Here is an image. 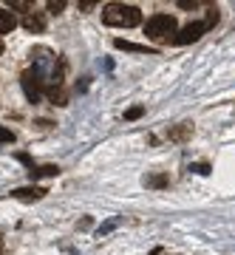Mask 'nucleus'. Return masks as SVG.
I'll use <instances>...</instances> for the list:
<instances>
[{
	"mask_svg": "<svg viewBox=\"0 0 235 255\" xmlns=\"http://www.w3.org/2000/svg\"><path fill=\"white\" fill-rule=\"evenodd\" d=\"M11 9H17V11H31V3H26V0H11Z\"/></svg>",
	"mask_w": 235,
	"mask_h": 255,
	"instance_id": "4468645a",
	"label": "nucleus"
},
{
	"mask_svg": "<svg viewBox=\"0 0 235 255\" xmlns=\"http://www.w3.org/2000/svg\"><path fill=\"white\" fill-rule=\"evenodd\" d=\"M187 133H190V125H181L179 130H173L170 136H173V139H184V136H187Z\"/></svg>",
	"mask_w": 235,
	"mask_h": 255,
	"instance_id": "2eb2a0df",
	"label": "nucleus"
},
{
	"mask_svg": "<svg viewBox=\"0 0 235 255\" xmlns=\"http://www.w3.org/2000/svg\"><path fill=\"white\" fill-rule=\"evenodd\" d=\"M193 170H196V173H201V176H207V173H210V167H207V164H196Z\"/></svg>",
	"mask_w": 235,
	"mask_h": 255,
	"instance_id": "dca6fc26",
	"label": "nucleus"
},
{
	"mask_svg": "<svg viewBox=\"0 0 235 255\" xmlns=\"http://www.w3.org/2000/svg\"><path fill=\"white\" fill-rule=\"evenodd\" d=\"M45 9L51 11V14H60V11L65 9V0H48V6Z\"/></svg>",
	"mask_w": 235,
	"mask_h": 255,
	"instance_id": "f8f14e48",
	"label": "nucleus"
},
{
	"mask_svg": "<svg viewBox=\"0 0 235 255\" xmlns=\"http://www.w3.org/2000/svg\"><path fill=\"white\" fill-rule=\"evenodd\" d=\"M23 28L31 31V34H40V31L45 28V17L40 14V11H28L26 17H23Z\"/></svg>",
	"mask_w": 235,
	"mask_h": 255,
	"instance_id": "423d86ee",
	"label": "nucleus"
},
{
	"mask_svg": "<svg viewBox=\"0 0 235 255\" xmlns=\"http://www.w3.org/2000/svg\"><path fill=\"white\" fill-rule=\"evenodd\" d=\"M145 184H147V187H164V184H167V176H164V173L147 176V179H145Z\"/></svg>",
	"mask_w": 235,
	"mask_h": 255,
	"instance_id": "9d476101",
	"label": "nucleus"
},
{
	"mask_svg": "<svg viewBox=\"0 0 235 255\" xmlns=\"http://www.w3.org/2000/svg\"><path fill=\"white\" fill-rule=\"evenodd\" d=\"M14 26H17V17L9 9H0V34H9Z\"/></svg>",
	"mask_w": 235,
	"mask_h": 255,
	"instance_id": "1a4fd4ad",
	"label": "nucleus"
},
{
	"mask_svg": "<svg viewBox=\"0 0 235 255\" xmlns=\"http://www.w3.org/2000/svg\"><path fill=\"white\" fill-rule=\"evenodd\" d=\"M142 114H145V105H133V108L125 111V122H133V119H139Z\"/></svg>",
	"mask_w": 235,
	"mask_h": 255,
	"instance_id": "9b49d317",
	"label": "nucleus"
},
{
	"mask_svg": "<svg viewBox=\"0 0 235 255\" xmlns=\"http://www.w3.org/2000/svg\"><path fill=\"white\" fill-rule=\"evenodd\" d=\"M102 23L114 28H133L142 23V11L133 3H108L102 9Z\"/></svg>",
	"mask_w": 235,
	"mask_h": 255,
	"instance_id": "f257e3e1",
	"label": "nucleus"
},
{
	"mask_svg": "<svg viewBox=\"0 0 235 255\" xmlns=\"http://www.w3.org/2000/svg\"><path fill=\"white\" fill-rule=\"evenodd\" d=\"M145 34L150 40H170V34H176V17L173 14H153L145 23Z\"/></svg>",
	"mask_w": 235,
	"mask_h": 255,
	"instance_id": "f03ea898",
	"label": "nucleus"
},
{
	"mask_svg": "<svg viewBox=\"0 0 235 255\" xmlns=\"http://www.w3.org/2000/svg\"><path fill=\"white\" fill-rule=\"evenodd\" d=\"M114 46H117L119 51H133V54H156V48L139 46V43H127V40H114Z\"/></svg>",
	"mask_w": 235,
	"mask_h": 255,
	"instance_id": "0eeeda50",
	"label": "nucleus"
},
{
	"mask_svg": "<svg viewBox=\"0 0 235 255\" xmlns=\"http://www.w3.org/2000/svg\"><path fill=\"white\" fill-rule=\"evenodd\" d=\"M6 142H14V133H11L9 128L0 125V145H6Z\"/></svg>",
	"mask_w": 235,
	"mask_h": 255,
	"instance_id": "ddd939ff",
	"label": "nucleus"
},
{
	"mask_svg": "<svg viewBox=\"0 0 235 255\" xmlns=\"http://www.w3.org/2000/svg\"><path fill=\"white\" fill-rule=\"evenodd\" d=\"M45 187H17V190H11V199H20V201H37V199H43L45 196Z\"/></svg>",
	"mask_w": 235,
	"mask_h": 255,
	"instance_id": "39448f33",
	"label": "nucleus"
},
{
	"mask_svg": "<svg viewBox=\"0 0 235 255\" xmlns=\"http://www.w3.org/2000/svg\"><path fill=\"white\" fill-rule=\"evenodd\" d=\"M60 173V167L57 164H40V167H28V179L37 182V179H43V176H57Z\"/></svg>",
	"mask_w": 235,
	"mask_h": 255,
	"instance_id": "6e6552de",
	"label": "nucleus"
},
{
	"mask_svg": "<svg viewBox=\"0 0 235 255\" xmlns=\"http://www.w3.org/2000/svg\"><path fill=\"white\" fill-rule=\"evenodd\" d=\"M20 82H23V91H26L28 102H40L45 94V80L40 77V74L34 71V68H28V71H23V77H20Z\"/></svg>",
	"mask_w": 235,
	"mask_h": 255,
	"instance_id": "7ed1b4c3",
	"label": "nucleus"
},
{
	"mask_svg": "<svg viewBox=\"0 0 235 255\" xmlns=\"http://www.w3.org/2000/svg\"><path fill=\"white\" fill-rule=\"evenodd\" d=\"M204 31H210L204 20H201V23H187V26L181 28V31H176L173 43H176V46H190V43H196V40H199Z\"/></svg>",
	"mask_w": 235,
	"mask_h": 255,
	"instance_id": "20e7f679",
	"label": "nucleus"
},
{
	"mask_svg": "<svg viewBox=\"0 0 235 255\" xmlns=\"http://www.w3.org/2000/svg\"><path fill=\"white\" fill-rule=\"evenodd\" d=\"M3 48H6V46H3V40H0V54H3Z\"/></svg>",
	"mask_w": 235,
	"mask_h": 255,
	"instance_id": "f3484780",
	"label": "nucleus"
}]
</instances>
